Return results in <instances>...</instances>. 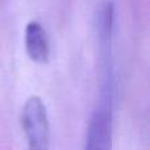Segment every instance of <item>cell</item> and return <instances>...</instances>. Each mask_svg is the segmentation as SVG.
<instances>
[{"instance_id":"2","label":"cell","mask_w":150,"mask_h":150,"mask_svg":"<svg viewBox=\"0 0 150 150\" xmlns=\"http://www.w3.org/2000/svg\"><path fill=\"white\" fill-rule=\"evenodd\" d=\"M20 122L28 150H50V121L45 103L40 96H30L23 105Z\"/></svg>"},{"instance_id":"1","label":"cell","mask_w":150,"mask_h":150,"mask_svg":"<svg viewBox=\"0 0 150 150\" xmlns=\"http://www.w3.org/2000/svg\"><path fill=\"white\" fill-rule=\"evenodd\" d=\"M113 137V86L111 74H105L104 90L88 122L83 150H112Z\"/></svg>"},{"instance_id":"3","label":"cell","mask_w":150,"mask_h":150,"mask_svg":"<svg viewBox=\"0 0 150 150\" xmlns=\"http://www.w3.org/2000/svg\"><path fill=\"white\" fill-rule=\"evenodd\" d=\"M25 49L33 62L46 63L49 61L50 47L46 32L37 21L28 23L25 28Z\"/></svg>"}]
</instances>
